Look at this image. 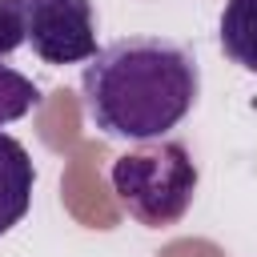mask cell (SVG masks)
I'll use <instances>...</instances> for the list:
<instances>
[{
	"mask_svg": "<svg viewBox=\"0 0 257 257\" xmlns=\"http://www.w3.org/2000/svg\"><path fill=\"white\" fill-rule=\"evenodd\" d=\"M24 28L44 64H80L96 56L92 0H24Z\"/></svg>",
	"mask_w": 257,
	"mask_h": 257,
	"instance_id": "obj_3",
	"label": "cell"
},
{
	"mask_svg": "<svg viewBox=\"0 0 257 257\" xmlns=\"http://www.w3.org/2000/svg\"><path fill=\"white\" fill-rule=\"evenodd\" d=\"M32 185H36V169L28 149L16 137L0 133V237L24 221L32 205Z\"/></svg>",
	"mask_w": 257,
	"mask_h": 257,
	"instance_id": "obj_4",
	"label": "cell"
},
{
	"mask_svg": "<svg viewBox=\"0 0 257 257\" xmlns=\"http://www.w3.org/2000/svg\"><path fill=\"white\" fill-rule=\"evenodd\" d=\"M28 40L24 28V0H0V56L16 52Z\"/></svg>",
	"mask_w": 257,
	"mask_h": 257,
	"instance_id": "obj_7",
	"label": "cell"
},
{
	"mask_svg": "<svg viewBox=\"0 0 257 257\" xmlns=\"http://www.w3.org/2000/svg\"><path fill=\"white\" fill-rule=\"evenodd\" d=\"M84 112L92 128L116 141H161L177 128L201 92L193 48L169 36H120L84 64Z\"/></svg>",
	"mask_w": 257,
	"mask_h": 257,
	"instance_id": "obj_1",
	"label": "cell"
},
{
	"mask_svg": "<svg viewBox=\"0 0 257 257\" xmlns=\"http://www.w3.org/2000/svg\"><path fill=\"white\" fill-rule=\"evenodd\" d=\"M221 48L245 72H257V0H225Z\"/></svg>",
	"mask_w": 257,
	"mask_h": 257,
	"instance_id": "obj_5",
	"label": "cell"
},
{
	"mask_svg": "<svg viewBox=\"0 0 257 257\" xmlns=\"http://www.w3.org/2000/svg\"><path fill=\"white\" fill-rule=\"evenodd\" d=\"M120 209L149 229L177 225L197 193V165L181 141H145L108 169Z\"/></svg>",
	"mask_w": 257,
	"mask_h": 257,
	"instance_id": "obj_2",
	"label": "cell"
},
{
	"mask_svg": "<svg viewBox=\"0 0 257 257\" xmlns=\"http://www.w3.org/2000/svg\"><path fill=\"white\" fill-rule=\"evenodd\" d=\"M36 100H40V88H36L24 72H16V68L0 64V124L20 120L24 112H32V108H36Z\"/></svg>",
	"mask_w": 257,
	"mask_h": 257,
	"instance_id": "obj_6",
	"label": "cell"
}]
</instances>
